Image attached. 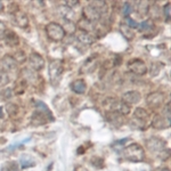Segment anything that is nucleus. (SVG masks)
Masks as SVG:
<instances>
[{
    "label": "nucleus",
    "mask_w": 171,
    "mask_h": 171,
    "mask_svg": "<svg viewBox=\"0 0 171 171\" xmlns=\"http://www.w3.org/2000/svg\"><path fill=\"white\" fill-rule=\"evenodd\" d=\"M122 155L128 161H131V162H141L144 160L145 153H144V150L141 148L140 145L133 143L131 145L124 147L123 151H122Z\"/></svg>",
    "instance_id": "1"
},
{
    "label": "nucleus",
    "mask_w": 171,
    "mask_h": 171,
    "mask_svg": "<svg viewBox=\"0 0 171 171\" xmlns=\"http://www.w3.org/2000/svg\"><path fill=\"white\" fill-rule=\"evenodd\" d=\"M46 31H47L48 37L54 40V41H62L65 37V30L64 27L55 22H51L46 26Z\"/></svg>",
    "instance_id": "2"
},
{
    "label": "nucleus",
    "mask_w": 171,
    "mask_h": 171,
    "mask_svg": "<svg viewBox=\"0 0 171 171\" xmlns=\"http://www.w3.org/2000/svg\"><path fill=\"white\" fill-rule=\"evenodd\" d=\"M63 73V65L60 60H51L49 65V78L53 85H58Z\"/></svg>",
    "instance_id": "3"
},
{
    "label": "nucleus",
    "mask_w": 171,
    "mask_h": 171,
    "mask_svg": "<svg viewBox=\"0 0 171 171\" xmlns=\"http://www.w3.org/2000/svg\"><path fill=\"white\" fill-rule=\"evenodd\" d=\"M128 67L135 74L144 75L147 72V66L141 60H133L128 63Z\"/></svg>",
    "instance_id": "4"
},
{
    "label": "nucleus",
    "mask_w": 171,
    "mask_h": 171,
    "mask_svg": "<svg viewBox=\"0 0 171 171\" xmlns=\"http://www.w3.org/2000/svg\"><path fill=\"white\" fill-rule=\"evenodd\" d=\"M164 102V95L162 93H152L147 96V105L151 108H158Z\"/></svg>",
    "instance_id": "5"
},
{
    "label": "nucleus",
    "mask_w": 171,
    "mask_h": 171,
    "mask_svg": "<svg viewBox=\"0 0 171 171\" xmlns=\"http://www.w3.org/2000/svg\"><path fill=\"white\" fill-rule=\"evenodd\" d=\"M83 16H85V20H87L88 22L94 23V22H97L99 18H100L102 14L99 13L95 7H93L91 5H88V6H86L85 9H83Z\"/></svg>",
    "instance_id": "6"
},
{
    "label": "nucleus",
    "mask_w": 171,
    "mask_h": 171,
    "mask_svg": "<svg viewBox=\"0 0 171 171\" xmlns=\"http://www.w3.org/2000/svg\"><path fill=\"white\" fill-rule=\"evenodd\" d=\"M29 63H30L31 68H33L34 71H40L45 66V60L42 58V56L39 55V54H35V53L30 55Z\"/></svg>",
    "instance_id": "7"
},
{
    "label": "nucleus",
    "mask_w": 171,
    "mask_h": 171,
    "mask_svg": "<svg viewBox=\"0 0 171 171\" xmlns=\"http://www.w3.org/2000/svg\"><path fill=\"white\" fill-rule=\"evenodd\" d=\"M140 94L136 91V90H131V91H127L122 95V100L126 104H136L140 100Z\"/></svg>",
    "instance_id": "8"
},
{
    "label": "nucleus",
    "mask_w": 171,
    "mask_h": 171,
    "mask_svg": "<svg viewBox=\"0 0 171 171\" xmlns=\"http://www.w3.org/2000/svg\"><path fill=\"white\" fill-rule=\"evenodd\" d=\"M147 146L151 151L153 152H161L162 150H164L166 147V143L163 140H161L160 138L156 137H152L150 140H147Z\"/></svg>",
    "instance_id": "9"
},
{
    "label": "nucleus",
    "mask_w": 171,
    "mask_h": 171,
    "mask_svg": "<svg viewBox=\"0 0 171 171\" xmlns=\"http://www.w3.org/2000/svg\"><path fill=\"white\" fill-rule=\"evenodd\" d=\"M152 126L155 129H164L170 127V119H168L167 116L162 115H155L154 120L152 121Z\"/></svg>",
    "instance_id": "10"
},
{
    "label": "nucleus",
    "mask_w": 171,
    "mask_h": 171,
    "mask_svg": "<svg viewBox=\"0 0 171 171\" xmlns=\"http://www.w3.org/2000/svg\"><path fill=\"white\" fill-rule=\"evenodd\" d=\"M49 119L50 120H53V118H50L49 116ZM32 123L33 124H43V123H46L47 122V120H48V115L47 114H45L43 112H41V111H39V110H37V111L34 112L33 113V115H32Z\"/></svg>",
    "instance_id": "11"
},
{
    "label": "nucleus",
    "mask_w": 171,
    "mask_h": 171,
    "mask_svg": "<svg viewBox=\"0 0 171 171\" xmlns=\"http://www.w3.org/2000/svg\"><path fill=\"white\" fill-rule=\"evenodd\" d=\"M16 66V62L13 60V57L10 56H5L4 58L1 60V65L0 67L2 68V71L6 72V71H9V70H13Z\"/></svg>",
    "instance_id": "12"
},
{
    "label": "nucleus",
    "mask_w": 171,
    "mask_h": 171,
    "mask_svg": "<svg viewBox=\"0 0 171 171\" xmlns=\"http://www.w3.org/2000/svg\"><path fill=\"white\" fill-rule=\"evenodd\" d=\"M14 21L16 23L18 26H21V27H27L29 25V18L26 16L24 13H21V12H18L14 15Z\"/></svg>",
    "instance_id": "13"
},
{
    "label": "nucleus",
    "mask_w": 171,
    "mask_h": 171,
    "mask_svg": "<svg viewBox=\"0 0 171 171\" xmlns=\"http://www.w3.org/2000/svg\"><path fill=\"white\" fill-rule=\"evenodd\" d=\"M4 39L6 40V42L8 43L9 46H15V45H17L18 41H20V40H18V37H17L16 34L14 33L13 31H9V30H6Z\"/></svg>",
    "instance_id": "14"
},
{
    "label": "nucleus",
    "mask_w": 171,
    "mask_h": 171,
    "mask_svg": "<svg viewBox=\"0 0 171 171\" xmlns=\"http://www.w3.org/2000/svg\"><path fill=\"white\" fill-rule=\"evenodd\" d=\"M78 39L80 42L85 43V45H90L95 41V37L91 34V32H82L81 31V33L78 35Z\"/></svg>",
    "instance_id": "15"
},
{
    "label": "nucleus",
    "mask_w": 171,
    "mask_h": 171,
    "mask_svg": "<svg viewBox=\"0 0 171 171\" xmlns=\"http://www.w3.org/2000/svg\"><path fill=\"white\" fill-rule=\"evenodd\" d=\"M71 88H72L73 91L77 93V94H83L86 91L87 86H86L85 80H77V81H74L72 83Z\"/></svg>",
    "instance_id": "16"
},
{
    "label": "nucleus",
    "mask_w": 171,
    "mask_h": 171,
    "mask_svg": "<svg viewBox=\"0 0 171 171\" xmlns=\"http://www.w3.org/2000/svg\"><path fill=\"white\" fill-rule=\"evenodd\" d=\"M78 27L82 31V32H90V31L94 30V23L91 22H88L87 20H81V21L78 22Z\"/></svg>",
    "instance_id": "17"
},
{
    "label": "nucleus",
    "mask_w": 171,
    "mask_h": 171,
    "mask_svg": "<svg viewBox=\"0 0 171 171\" xmlns=\"http://www.w3.org/2000/svg\"><path fill=\"white\" fill-rule=\"evenodd\" d=\"M133 116L136 118V119H138L139 121H145V120L148 119V113H147V111H145L144 108H136V111H135V113H133Z\"/></svg>",
    "instance_id": "18"
},
{
    "label": "nucleus",
    "mask_w": 171,
    "mask_h": 171,
    "mask_svg": "<svg viewBox=\"0 0 171 171\" xmlns=\"http://www.w3.org/2000/svg\"><path fill=\"white\" fill-rule=\"evenodd\" d=\"M35 104V106H37V108H38L39 111L43 112L45 114H47L48 116H50V118H53V115H51V112L50 110L48 108V106L45 104L43 102H41V100H37V102L34 103Z\"/></svg>",
    "instance_id": "19"
},
{
    "label": "nucleus",
    "mask_w": 171,
    "mask_h": 171,
    "mask_svg": "<svg viewBox=\"0 0 171 171\" xmlns=\"http://www.w3.org/2000/svg\"><path fill=\"white\" fill-rule=\"evenodd\" d=\"M120 31H121V33L124 35V38L129 39V40H130V39H133V37H135L133 30H131L129 26L124 25V24H122V25L120 26Z\"/></svg>",
    "instance_id": "20"
},
{
    "label": "nucleus",
    "mask_w": 171,
    "mask_h": 171,
    "mask_svg": "<svg viewBox=\"0 0 171 171\" xmlns=\"http://www.w3.org/2000/svg\"><path fill=\"white\" fill-rule=\"evenodd\" d=\"M107 119L108 121H111L112 123H114V122H118V126L123 123V121H122V118H121V114L119 113H116V112H112L110 113L108 115H107Z\"/></svg>",
    "instance_id": "21"
},
{
    "label": "nucleus",
    "mask_w": 171,
    "mask_h": 171,
    "mask_svg": "<svg viewBox=\"0 0 171 171\" xmlns=\"http://www.w3.org/2000/svg\"><path fill=\"white\" fill-rule=\"evenodd\" d=\"M90 5L97 9L100 14L105 13V12H106V9H107L106 2H104V1H95V2H91Z\"/></svg>",
    "instance_id": "22"
},
{
    "label": "nucleus",
    "mask_w": 171,
    "mask_h": 171,
    "mask_svg": "<svg viewBox=\"0 0 171 171\" xmlns=\"http://www.w3.org/2000/svg\"><path fill=\"white\" fill-rule=\"evenodd\" d=\"M32 164H34V162L30 156H27V155H23V156L21 158V166L23 168L32 167Z\"/></svg>",
    "instance_id": "23"
},
{
    "label": "nucleus",
    "mask_w": 171,
    "mask_h": 171,
    "mask_svg": "<svg viewBox=\"0 0 171 171\" xmlns=\"http://www.w3.org/2000/svg\"><path fill=\"white\" fill-rule=\"evenodd\" d=\"M131 12H133V7H131V5L129 4V2H124L122 14H123L124 16H129V15L131 14Z\"/></svg>",
    "instance_id": "24"
},
{
    "label": "nucleus",
    "mask_w": 171,
    "mask_h": 171,
    "mask_svg": "<svg viewBox=\"0 0 171 171\" xmlns=\"http://www.w3.org/2000/svg\"><path fill=\"white\" fill-rule=\"evenodd\" d=\"M13 60H17L18 63H22V62H24V60H25V56H24V53H23V51H17L16 54L13 56Z\"/></svg>",
    "instance_id": "25"
},
{
    "label": "nucleus",
    "mask_w": 171,
    "mask_h": 171,
    "mask_svg": "<svg viewBox=\"0 0 171 171\" xmlns=\"http://www.w3.org/2000/svg\"><path fill=\"white\" fill-rule=\"evenodd\" d=\"M9 82V78L6 72H0V86H5Z\"/></svg>",
    "instance_id": "26"
},
{
    "label": "nucleus",
    "mask_w": 171,
    "mask_h": 171,
    "mask_svg": "<svg viewBox=\"0 0 171 171\" xmlns=\"http://www.w3.org/2000/svg\"><path fill=\"white\" fill-rule=\"evenodd\" d=\"M138 27H140V30H143V31H146V30H148L150 27H152V24H151L148 21H144V22H141L140 24H138Z\"/></svg>",
    "instance_id": "27"
},
{
    "label": "nucleus",
    "mask_w": 171,
    "mask_h": 171,
    "mask_svg": "<svg viewBox=\"0 0 171 171\" xmlns=\"http://www.w3.org/2000/svg\"><path fill=\"white\" fill-rule=\"evenodd\" d=\"M127 23H128V26L130 29H136V27H138V23L135 22L133 20H131V18H127Z\"/></svg>",
    "instance_id": "28"
},
{
    "label": "nucleus",
    "mask_w": 171,
    "mask_h": 171,
    "mask_svg": "<svg viewBox=\"0 0 171 171\" xmlns=\"http://www.w3.org/2000/svg\"><path fill=\"white\" fill-rule=\"evenodd\" d=\"M5 32H6V26H5V24L2 22H0V40L4 39Z\"/></svg>",
    "instance_id": "29"
},
{
    "label": "nucleus",
    "mask_w": 171,
    "mask_h": 171,
    "mask_svg": "<svg viewBox=\"0 0 171 171\" xmlns=\"http://www.w3.org/2000/svg\"><path fill=\"white\" fill-rule=\"evenodd\" d=\"M170 4H167L164 6V15L167 17V20L169 21V18H170Z\"/></svg>",
    "instance_id": "30"
},
{
    "label": "nucleus",
    "mask_w": 171,
    "mask_h": 171,
    "mask_svg": "<svg viewBox=\"0 0 171 171\" xmlns=\"http://www.w3.org/2000/svg\"><path fill=\"white\" fill-rule=\"evenodd\" d=\"M0 118H2V107H0Z\"/></svg>",
    "instance_id": "31"
},
{
    "label": "nucleus",
    "mask_w": 171,
    "mask_h": 171,
    "mask_svg": "<svg viewBox=\"0 0 171 171\" xmlns=\"http://www.w3.org/2000/svg\"><path fill=\"white\" fill-rule=\"evenodd\" d=\"M4 8V5H2V2H1V1H0V10H1V9Z\"/></svg>",
    "instance_id": "32"
}]
</instances>
